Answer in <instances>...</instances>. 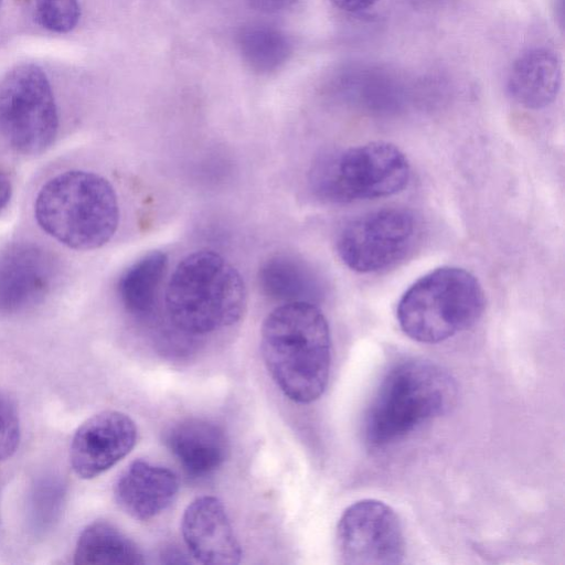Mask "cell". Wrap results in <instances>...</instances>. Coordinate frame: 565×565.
<instances>
[{
  "label": "cell",
  "mask_w": 565,
  "mask_h": 565,
  "mask_svg": "<svg viewBox=\"0 0 565 565\" xmlns=\"http://www.w3.org/2000/svg\"><path fill=\"white\" fill-rule=\"evenodd\" d=\"M260 350L265 365L280 391L307 404L324 392L331 365L328 321L313 302L281 303L264 320Z\"/></svg>",
  "instance_id": "6da1fadb"
},
{
  "label": "cell",
  "mask_w": 565,
  "mask_h": 565,
  "mask_svg": "<svg viewBox=\"0 0 565 565\" xmlns=\"http://www.w3.org/2000/svg\"><path fill=\"white\" fill-rule=\"evenodd\" d=\"M456 396L454 377L438 364L418 359L399 362L386 373L367 407L366 444L382 448L403 439L447 413Z\"/></svg>",
  "instance_id": "7a4b0ae2"
},
{
  "label": "cell",
  "mask_w": 565,
  "mask_h": 565,
  "mask_svg": "<svg viewBox=\"0 0 565 565\" xmlns=\"http://www.w3.org/2000/svg\"><path fill=\"white\" fill-rule=\"evenodd\" d=\"M241 274L213 250H196L174 268L164 292L169 320L190 334H206L238 322L246 309Z\"/></svg>",
  "instance_id": "3957f363"
},
{
  "label": "cell",
  "mask_w": 565,
  "mask_h": 565,
  "mask_svg": "<svg viewBox=\"0 0 565 565\" xmlns=\"http://www.w3.org/2000/svg\"><path fill=\"white\" fill-rule=\"evenodd\" d=\"M39 225L74 249L105 245L119 223V205L113 185L88 171H65L50 179L34 203Z\"/></svg>",
  "instance_id": "277c9868"
},
{
  "label": "cell",
  "mask_w": 565,
  "mask_h": 565,
  "mask_svg": "<svg viewBox=\"0 0 565 565\" xmlns=\"http://www.w3.org/2000/svg\"><path fill=\"white\" fill-rule=\"evenodd\" d=\"M486 307L482 286L470 271L443 266L422 276L401 297L402 331L422 343L443 342L473 327Z\"/></svg>",
  "instance_id": "5b68a950"
},
{
  "label": "cell",
  "mask_w": 565,
  "mask_h": 565,
  "mask_svg": "<svg viewBox=\"0 0 565 565\" xmlns=\"http://www.w3.org/2000/svg\"><path fill=\"white\" fill-rule=\"evenodd\" d=\"M411 179L405 154L393 143L372 141L328 152L312 164L309 184L329 203H351L394 195Z\"/></svg>",
  "instance_id": "8992f818"
},
{
  "label": "cell",
  "mask_w": 565,
  "mask_h": 565,
  "mask_svg": "<svg viewBox=\"0 0 565 565\" xmlns=\"http://www.w3.org/2000/svg\"><path fill=\"white\" fill-rule=\"evenodd\" d=\"M58 130L54 94L45 72L24 63L0 79V135L17 151L38 154L49 148Z\"/></svg>",
  "instance_id": "52a82bcc"
},
{
  "label": "cell",
  "mask_w": 565,
  "mask_h": 565,
  "mask_svg": "<svg viewBox=\"0 0 565 565\" xmlns=\"http://www.w3.org/2000/svg\"><path fill=\"white\" fill-rule=\"evenodd\" d=\"M419 225L403 207H384L349 221L339 232L335 249L351 270L370 274L391 268L414 248Z\"/></svg>",
  "instance_id": "ba28073f"
},
{
  "label": "cell",
  "mask_w": 565,
  "mask_h": 565,
  "mask_svg": "<svg viewBox=\"0 0 565 565\" xmlns=\"http://www.w3.org/2000/svg\"><path fill=\"white\" fill-rule=\"evenodd\" d=\"M337 550L348 565H394L404 561L401 520L385 502L363 499L348 507L337 525Z\"/></svg>",
  "instance_id": "9c48e42d"
},
{
  "label": "cell",
  "mask_w": 565,
  "mask_h": 565,
  "mask_svg": "<svg viewBox=\"0 0 565 565\" xmlns=\"http://www.w3.org/2000/svg\"><path fill=\"white\" fill-rule=\"evenodd\" d=\"M136 441L137 427L127 414L103 411L75 431L70 448L71 466L79 478L93 479L126 457Z\"/></svg>",
  "instance_id": "30bf717a"
},
{
  "label": "cell",
  "mask_w": 565,
  "mask_h": 565,
  "mask_svg": "<svg viewBox=\"0 0 565 565\" xmlns=\"http://www.w3.org/2000/svg\"><path fill=\"white\" fill-rule=\"evenodd\" d=\"M55 276L53 258L33 244H15L0 253V313L24 311L41 302Z\"/></svg>",
  "instance_id": "8fae6325"
},
{
  "label": "cell",
  "mask_w": 565,
  "mask_h": 565,
  "mask_svg": "<svg viewBox=\"0 0 565 565\" xmlns=\"http://www.w3.org/2000/svg\"><path fill=\"white\" fill-rule=\"evenodd\" d=\"M182 537L191 555L202 564L235 565L242 548L223 503L214 497H200L184 510Z\"/></svg>",
  "instance_id": "7c38bea8"
},
{
  "label": "cell",
  "mask_w": 565,
  "mask_h": 565,
  "mask_svg": "<svg viewBox=\"0 0 565 565\" xmlns=\"http://www.w3.org/2000/svg\"><path fill=\"white\" fill-rule=\"evenodd\" d=\"M178 488L171 470L135 460L118 477L114 494L122 511L135 520L147 521L172 503Z\"/></svg>",
  "instance_id": "4fadbf2b"
},
{
  "label": "cell",
  "mask_w": 565,
  "mask_h": 565,
  "mask_svg": "<svg viewBox=\"0 0 565 565\" xmlns=\"http://www.w3.org/2000/svg\"><path fill=\"white\" fill-rule=\"evenodd\" d=\"M166 443L191 476L204 477L218 469L228 454V439L224 429L212 420L185 418L168 430Z\"/></svg>",
  "instance_id": "5bb4252c"
},
{
  "label": "cell",
  "mask_w": 565,
  "mask_h": 565,
  "mask_svg": "<svg viewBox=\"0 0 565 565\" xmlns=\"http://www.w3.org/2000/svg\"><path fill=\"white\" fill-rule=\"evenodd\" d=\"M562 68L557 55L545 47L520 54L508 76V93L520 106L540 109L550 105L561 87Z\"/></svg>",
  "instance_id": "9a60e30c"
},
{
  "label": "cell",
  "mask_w": 565,
  "mask_h": 565,
  "mask_svg": "<svg viewBox=\"0 0 565 565\" xmlns=\"http://www.w3.org/2000/svg\"><path fill=\"white\" fill-rule=\"evenodd\" d=\"M258 282L267 297L282 303L313 302L321 287L308 264L287 254L274 255L265 260L258 270Z\"/></svg>",
  "instance_id": "2e32d148"
},
{
  "label": "cell",
  "mask_w": 565,
  "mask_h": 565,
  "mask_svg": "<svg viewBox=\"0 0 565 565\" xmlns=\"http://www.w3.org/2000/svg\"><path fill=\"white\" fill-rule=\"evenodd\" d=\"M82 565H140L143 554L137 544L106 521H96L81 533L74 553Z\"/></svg>",
  "instance_id": "e0dca14e"
},
{
  "label": "cell",
  "mask_w": 565,
  "mask_h": 565,
  "mask_svg": "<svg viewBox=\"0 0 565 565\" xmlns=\"http://www.w3.org/2000/svg\"><path fill=\"white\" fill-rule=\"evenodd\" d=\"M167 267V254L154 250L126 269L118 281V295L128 313L141 319L153 312Z\"/></svg>",
  "instance_id": "ac0fdd59"
},
{
  "label": "cell",
  "mask_w": 565,
  "mask_h": 565,
  "mask_svg": "<svg viewBox=\"0 0 565 565\" xmlns=\"http://www.w3.org/2000/svg\"><path fill=\"white\" fill-rule=\"evenodd\" d=\"M236 40L243 60L258 73L277 70L291 52L286 34L268 24L246 25L238 31Z\"/></svg>",
  "instance_id": "d6986e66"
},
{
  "label": "cell",
  "mask_w": 565,
  "mask_h": 565,
  "mask_svg": "<svg viewBox=\"0 0 565 565\" xmlns=\"http://www.w3.org/2000/svg\"><path fill=\"white\" fill-rule=\"evenodd\" d=\"M63 498L64 488L57 479L49 477L39 481L30 500L31 521L36 530H44L56 520Z\"/></svg>",
  "instance_id": "ffe728a7"
},
{
  "label": "cell",
  "mask_w": 565,
  "mask_h": 565,
  "mask_svg": "<svg viewBox=\"0 0 565 565\" xmlns=\"http://www.w3.org/2000/svg\"><path fill=\"white\" fill-rule=\"evenodd\" d=\"M34 19L45 30L67 33L78 23V0H33Z\"/></svg>",
  "instance_id": "44dd1931"
},
{
  "label": "cell",
  "mask_w": 565,
  "mask_h": 565,
  "mask_svg": "<svg viewBox=\"0 0 565 565\" xmlns=\"http://www.w3.org/2000/svg\"><path fill=\"white\" fill-rule=\"evenodd\" d=\"M20 441V420L13 401L0 392V461L10 458Z\"/></svg>",
  "instance_id": "7402d4cb"
},
{
  "label": "cell",
  "mask_w": 565,
  "mask_h": 565,
  "mask_svg": "<svg viewBox=\"0 0 565 565\" xmlns=\"http://www.w3.org/2000/svg\"><path fill=\"white\" fill-rule=\"evenodd\" d=\"M248 4L263 12H277L292 6L297 0H246Z\"/></svg>",
  "instance_id": "603a6c76"
},
{
  "label": "cell",
  "mask_w": 565,
  "mask_h": 565,
  "mask_svg": "<svg viewBox=\"0 0 565 565\" xmlns=\"http://www.w3.org/2000/svg\"><path fill=\"white\" fill-rule=\"evenodd\" d=\"M335 7L347 12H360L371 8L377 0H330Z\"/></svg>",
  "instance_id": "cb8c5ba5"
},
{
  "label": "cell",
  "mask_w": 565,
  "mask_h": 565,
  "mask_svg": "<svg viewBox=\"0 0 565 565\" xmlns=\"http://www.w3.org/2000/svg\"><path fill=\"white\" fill-rule=\"evenodd\" d=\"M11 183L8 177L0 171V210L7 205L11 196Z\"/></svg>",
  "instance_id": "d4e9b609"
},
{
  "label": "cell",
  "mask_w": 565,
  "mask_h": 565,
  "mask_svg": "<svg viewBox=\"0 0 565 565\" xmlns=\"http://www.w3.org/2000/svg\"><path fill=\"white\" fill-rule=\"evenodd\" d=\"M1 2H2V0H0V8H1Z\"/></svg>",
  "instance_id": "484cf974"
}]
</instances>
